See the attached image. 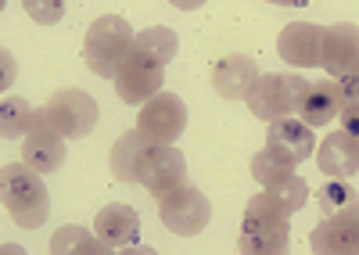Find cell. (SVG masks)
Masks as SVG:
<instances>
[{
  "instance_id": "6da1fadb",
  "label": "cell",
  "mask_w": 359,
  "mask_h": 255,
  "mask_svg": "<svg viewBox=\"0 0 359 255\" xmlns=\"http://www.w3.org/2000/svg\"><path fill=\"white\" fill-rule=\"evenodd\" d=\"M0 202H4L8 216L22 230H36L50 216V194H47L40 173L29 169L25 162H18V165L8 162L0 169Z\"/></svg>"
},
{
  "instance_id": "7a4b0ae2",
  "label": "cell",
  "mask_w": 359,
  "mask_h": 255,
  "mask_svg": "<svg viewBox=\"0 0 359 255\" xmlns=\"http://www.w3.org/2000/svg\"><path fill=\"white\" fill-rule=\"evenodd\" d=\"M287 244H291V226H287V216L273 205V198L266 191L248 198L237 248L248 255H280L287 251Z\"/></svg>"
},
{
  "instance_id": "3957f363",
  "label": "cell",
  "mask_w": 359,
  "mask_h": 255,
  "mask_svg": "<svg viewBox=\"0 0 359 255\" xmlns=\"http://www.w3.org/2000/svg\"><path fill=\"white\" fill-rule=\"evenodd\" d=\"M133 47V33H130V22L118 18V15H101L94 25L86 29L83 40V62L86 69L101 76V79H115L118 65L126 62V54Z\"/></svg>"
},
{
  "instance_id": "277c9868",
  "label": "cell",
  "mask_w": 359,
  "mask_h": 255,
  "mask_svg": "<svg viewBox=\"0 0 359 255\" xmlns=\"http://www.w3.org/2000/svg\"><path fill=\"white\" fill-rule=\"evenodd\" d=\"M309 90V79L294 76V72H266L252 83L248 90V108L252 116L262 119V123H277V119H287V116H298V104H302Z\"/></svg>"
},
{
  "instance_id": "5b68a950",
  "label": "cell",
  "mask_w": 359,
  "mask_h": 255,
  "mask_svg": "<svg viewBox=\"0 0 359 255\" xmlns=\"http://www.w3.org/2000/svg\"><path fill=\"white\" fill-rule=\"evenodd\" d=\"M162 83H165V62H158L155 54L140 47H130L126 62L115 72V94L126 104H144L155 94H162Z\"/></svg>"
},
{
  "instance_id": "8992f818",
  "label": "cell",
  "mask_w": 359,
  "mask_h": 255,
  "mask_svg": "<svg viewBox=\"0 0 359 255\" xmlns=\"http://www.w3.org/2000/svg\"><path fill=\"white\" fill-rule=\"evenodd\" d=\"M158 216H162V223L169 226L172 234L194 237V234H201L208 226V219H212V205H208V198L198 187L184 184V187H176L172 194L158 198Z\"/></svg>"
},
{
  "instance_id": "52a82bcc",
  "label": "cell",
  "mask_w": 359,
  "mask_h": 255,
  "mask_svg": "<svg viewBox=\"0 0 359 255\" xmlns=\"http://www.w3.org/2000/svg\"><path fill=\"white\" fill-rule=\"evenodd\" d=\"M43 119L62 133V137H72V140H83L90 130L97 126V104H94V97L90 94H83V90H57L43 108Z\"/></svg>"
},
{
  "instance_id": "ba28073f",
  "label": "cell",
  "mask_w": 359,
  "mask_h": 255,
  "mask_svg": "<svg viewBox=\"0 0 359 255\" xmlns=\"http://www.w3.org/2000/svg\"><path fill=\"white\" fill-rule=\"evenodd\" d=\"M137 130L151 140V144H172L180 140V133L187 130V104L176 94H155L151 101H144L140 116H137Z\"/></svg>"
},
{
  "instance_id": "9c48e42d",
  "label": "cell",
  "mask_w": 359,
  "mask_h": 255,
  "mask_svg": "<svg viewBox=\"0 0 359 255\" xmlns=\"http://www.w3.org/2000/svg\"><path fill=\"white\" fill-rule=\"evenodd\" d=\"M137 184H144L155 198H165L176 187L187 184V158L180 155V148H172V144H151L144 151Z\"/></svg>"
},
{
  "instance_id": "30bf717a",
  "label": "cell",
  "mask_w": 359,
  "mask_h": 255,
  "mask_svg": "<svg viewBox=\"0 0 359 255\" xmlns=\"http://www.w3.org/2000/svg\"><path fill=\"white\" fill-rule=\"evenodd\" d=\"M313 251L320 255H359V202L345 212L323 216L313 230Z\"/></svg>"
},
{
  "instance_id": "8fae6325",
  "label": "cell",
  "mask_w": 359,
  "mask_h": 255,
  "mask_svg": "<svg viewBox=\"0 0 359 255\" xmlns=\"http://www.w3.org/2000/svg\"><path fill=\"white\" fill-rule=\"evenodd\" d=\"M22 162L29 169H36V173H57L65 162V137L57 133L47 119H43V111L36 116L33 130L25 133V144H22Z\"/></svg>"
},
{
  "instance_id": "7c38bea8",
  "label": "cell",
  "mask_w": 359,
  "mask_h": 255,
  "mask_svg": "<svg viewBox=\"0 0 359 255\" xmlns=\"http://www.w3.org/2000/svg\"><path fill=\"white\" fill-rule=\"evenodd\" d=\"M320 65L334 79L345 76V72H355V65H359V25H352V22L327 25L323 40H320Z\"/></svg>"
},
{
  "instance_id": "4fadbf2b",
  "label": "cell",
  "mask_w": 359,
  "mask_h": 255,
  "mask_svg": "<svg viewBox=\"0 0 359 255\" xmlns=\"http://www.w3.org/2000/svg\"><path fill=\"white\" fill-rule=\"evenodd\" d=\"M266 151L277 155V158L287 162V165L306 162V158L316 151L313 126H306L302 119H291V116L269 123V130H266Z\"/></svg>"
},
{
  "instance_id": "5bb4252c",
  "label": "cell",
  "mask_w": 359,
  "mask_h": 255,
  "mask_svg": "<svg viewBox=\"0 0 359 255\" xmlns=\"http://www.w3.org/2000/svg\"><path fill=\"white\" fill-rule=\"evenodd\" d=\"M320 40H323V29L313 22H291L284 25V33L277 40V50L280 58L294 69H313L320 65Z\"/></svg>"
},
{
  "instance_id": "9a60e30c",
  "label": "cell",
  "mask_w": 359,
  "mask_h": 255,
  "mask_svg": "<svg viewBox=\"0 0 359 255\" xmlns=\"http://www.w3.org/2000/svg\"><path fill=\"white\" fill-rule=\"evenodd\" d=\"M255 79H259V65L248 54H230V58L216 62V69H212V87L226 101H245Z\"/></svg>"
},
{
  "instance_id": "2e32d148",
  "label": "cell",
  "mask_w": 359,
  "mask_h": 255,
  "mask_svg": "<svg viewBox=\"0 0 359 255\" xmlns=\"http://www.w3.org/2000/svg\"><path fill=\"white\" fill-rule=\"evenodd\" d=\"M316 162H320V173H327V177L345 180V177L359 173V137H352L345 130H334L316 148Z\"/></svg>"
},
{
  "instance_id": "e0dca14e",
  "label": "cell",
  "mask_w": 359,
  "mask_h": 255,
  "mask_svg": "<svg viewBox=\"0 0 359 255\" xmlns=\"http://www.w3.org/2000/svg\"><path fill=\"white\" fill-rule=\"evenodd\" d=\"M94 230H97V237L104 241L108 251L126 248V244H133L137 234H140V216H137V209H130V205H104V209L97 212V219H94Z\"/></svg>"
},
{
  "instance_id": "ac0fdd59",
  "label": "cell",
  "mask_w": 359,
  "mask_h": 255,
  "mask_svg": "<svg viewBox=\"0 0 359 255\" xmlns=\"http://www.w3.org/2000/svg\"><path fill=\"white\" fill-rule=\"evenodd\" d=\"M338 111H341L338 83H331V76L309 83L302 104H298V116H302V123H306V126H331V119H338Z\"/></svg>"
},
{
  "instance_id": "d6986e66",
  "label": "cell",
  "mask_w": 359,
  "mask_h": 255,
  "mask_svg": "<svg viewBox=\"0 0 359 255\" xmlns=\"http://www.w3.org/2000/svg\"><path fill=\"white\" fill-rule=\"evenodd\" d=\"M151 148V140H147L140 130H130L115 140L111 148V173L118 184H137L140 177V162H144V151Z\"/></svg>"
},
{
  "instance_id": "ffe728a7",
  "label": "cell",
  "mask_w": 359,
  "mask_h": 255,
  "mask_svg": "<svg viewBox=\"0 0 359 255\" xmlns=\"http://www.w3.org/2000/svg\"><path fill=\"white\" fill-rule=\"evenodd\" d=\"M40 111H33L22 97H4V104H0V133H4V140H18L25 137L29 130H33Z\"/></svg>"
},
{
  "instance_id": "44dd1931",
  "label": "cell",
  "mask_w": 359,
  "mask_h": 255,
  "mask_svg": "<svg viewBox=\"0 0 359 255\" xmlns=\"http://www.w3.org/2000/svg\"><path fill=\"white\" fill-rule=\"evenodd\" d=\"M266 194L273 198V205H277V209H280L284 216H294L298 209L306 205V198H309V187H306V180H302V177L287 173L284 180L269 184V187H266Z\"/></svg>"
},
{
  "instance_id": "7402d4cb",
  "label": "cell",
  "mask_w": 359,
  "mask_h": 255,
  "mask_svg": "<svg viewBox=\"0 0 359 255\" xmlns=\"http://www.w3.org/2000/svg\"><path fill=\"white\" fill-rule=\"evenodd\" d=\"M359 202V194H355V187L348 184V180H341V177H331L320 191H316V205H320V212L323 216H334V212H345L348 205H355Z\"/></svg>"
},
{
  "instance_id": "603a6c76",
  "label": "cell",
  "mask_w": 359,
  "mask_h": 255,
  "mask_svg": "<svg viewBox=\"0 0 359 255\" xmlns=\"http://www.w3.org/2000/svg\"><path fill=\"white\" fill-rule=\"evenodd\" d=\"M133 47L155 54L158 62L169 65V62L176 58V50H180V40H176L172 29H165V25H151V29H140V33L133 36Z\"/></svg>"
},
{
  "instance_id": "cb8c5ba5",
  "label": "cell",
  "mask_w": 359,
  "mask_h": 255,
  "mask_svg": "<svg viewBox=\"0 0 359 255\" xmlns=\"http://www.w3.org/2000/svg\"><path fill=\"white\" fill-rule=\"evenodd\" d=\"M50 251L54 255H62V251H90L94 255V251H108V248H104L101 237H90L83 226L72 223V226H62V230L50 237Z\"/></svg>"
},
{
  "instance_id": "d4e9b609",
  "label": "cell",
  "mask_w": 359,
  "mask_h": 255,
  "mask_svg": "<svg viewBox=\"0 0 359 255\" xmlns=\"http://www.w3.org/2000/svg\"><path fill=\"white\" fill-rule=\"evenodd\" d=\"M287 173H294V165L280 162L277 155H269V151H259V155L252 158V177H255V180H259L262 187H269V184L284 180Z\"/></svg>"
},
{
  "instance_id": "484cf974",
  "label": "cell",
  "mask_w": 359,
  "mask_h": 255,
  "mask_svg": "<svg viewBox=\"0 0 359 255\" xmlns=\"http://www.w3.org/2000/svg\"><path fill=\"white\" fill-rule=\"evenodd\" d=\"M22 8H25V15L33 22L54 25V22H62V15H65V0H22Z\"/></svg>"
},
{
  "instance_id": "4316f807",
  "label": "cell",
  "mask_w": 359,
  "mask_h": 255,
  "mask_svg": "<svg viewBox=\"0 0 359 255\" xmlns=\"http://www.w3.org/2000/svg\"><path fill=\"white\" fill-rule=\"evenodd\" d=\"M334 83H338V101L341 104H359V72H345Z\"/></svg>"
},
{
  "instance_id": "83f0119b",
  "label": "cell",
  "mask_w": 359,
  "mask_h": 255,
  "mask_svg": "<svg viewBox=\"0 0 359 255\" xmlns=\"http://www.w3.org/2000/svg\"><path fill=\"white\" fill-rule=\"evenodd\" d=\"M338 119H341V130H345V133L359 137V104H341Z\"/></svg>"
},
{
  "instance_id": "f1b7e54d",
  "label": "cell",
  "mask_w": 359,
  "mask_h": 255,
  "mask_svg": "<svg viewBox=\"0 0 359 255\" xmlns=\"http://www.w3.org/2000/svg\"><path fill=\"white\" fill-rule=\"evenodd\" d=\"M169 4H172V8H180V11H198V8L205 4V0H169Z\"/></svg>"
},
{
  "instance_id": "f546056e",
  "label": "cell",
  "mask_w": 359,
  "mask_h": 255,
  "mask_svg": "<svg viewBox=\"0 0 359 255\" xmlns=\"http://www.w3.org/2000/svg\"><path fill=\"white\" fill-rule=\"evenodd\" d=\"M269 4H284V8H298V4H309V0H269Z\"/></svg>"
},
{
  "instance_id": "4dcf8cb0",
  "label": "cell",
  "mask_w": 359,
  "mask_h": 255,
  "mask_svg": "<svg viewBox=\"0 0 359 255\" xmlns=\"http://www.w3.org/2000/svg\"><path fill=\"white\" fill-rule=\"evenodd\" d=\"M355 72H359V65H355Z\"/></svg>"
}]
</instances>
